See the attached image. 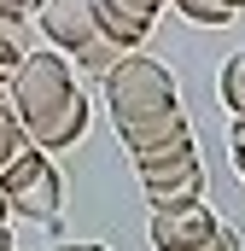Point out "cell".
Masks as SVG:
<instances>
[{"label": "cell", "instance_id": "e0dca14e", "mask_svg": "<svg viewBox=\"0 0 245 251\" xmlns=\"http://www.w3.org/2000/svg\"><path fill=\"white\" fill-rule=\"evenodd\" d=\"M53 251H105V246H94V240H70V246H53Z\"/></svg>", "mask_w": 245, "mask_h": 251}, {"label": "cell", "instance_id": "ac0fdd59", "mask_svg": "<svg viewBox=\"0 0 245 251\" xmlns=\"http://www.w3.org/2000/svg\"><path fill=\"white\" fill-rule=\"evenodd\" d=\"M6 216H12V204H6V193H0V228H6Z\"/></svg>", "mask_w": 245, "mask_h": 251}, {"label": "cell", "instance_id": "5b68a950", "mask_svg": "<svg viewBox=\"0 0 245 251\" xmlns=\"http://www.w3.org/2000/svg\"><path fill=\"white\" fill-rule=\"evenodd\" d=\"M35 18H41V29H47V47H59L64 59H76L82 47L99 41V24H94V6H88V0H47Z\"/></svg>", "mask_w": 245, "mask_h": 251}, {"label": "cell", "instance_id": "6da1fadb", "mask_svg": "<svg viewBox=\"0 0 245 251\" xmlns=\"http://www.w3.org/2000/svg\"><path fill=\"white\" fill-rule=\"evenodd\" d=\"M105 105H111V123L128 128V123H146V117L175 111V105H181V88H175V76L158 59L122 53V59L105 70Z\"/></svg>", "mask_w": 245, "mask_h": 251}, {"label": "cell", "instance_id": "277c9868", "mask_svg": "<svg viewBox=\"0 0 245 251\" xmlns=\"http://www.w3.org/2000/svg\"><path fill=\"white\" fill-rule=\"evenodd\" d=\"M152 251H240V240L210 216L204 199H193L175 210H152Z\"/></svg>", "mask_w": 245, "mask_h": 251}, {"label": "cell", "instance_id": "9a60e30c", "mask_svg": "<svg viewBox=\"0 0 245 251\" xmlns=\"http://www.w3.org/2000/svg\"><path fill=\"white\" fill-rule=\"evenodd\" d=\"M41 6H47V0H0V12H6V18H35Z\"/></svg>", "mask_w": 245, "mask_h": 251}, {"label": "cell", "instance_id": "9c48e42d", "mask_svg": "<svg viewBox=\"0 0 245 251\" xmlns=\"http://www.w3.org/2000/svg\"><path fill=\"white\" fill-rule=\"evenodd\" d=\"M35 47V35H29V18H6L0 12V82L18 70V59Z\"/></svg>", "mask_w": 245, "mask_h": 251}, {"label": "cell", "instance_id": "ffe728a7", "mask_svg": "<svg viewBox=\"0 0 245 251\" xmlns=\"http://www.w3.org/2000/svg\"><path fill=\"white\" fill-rule=\"evenodd\" d=\"M0 88H6V82H0Z\"/></svg>", "mask_w": 245, "mask_h": 251}, {"label": "cell", "instance_id": "8992f818", "mask_svg": "<svg viewBox=\"0 0 245 251\" xmlns=\"http://www.w3.org/2000/svg\"><path fill=\"white\" fill-rule=\"evenodd\" d=\"M140 193L152 210H175V204H193L204 193V164L198 158H181V164H164V170H140Z\"/></svg>", "mask_w": 245, "mask_h": 251}, {"label": "cell", "instance_id": "3957f363", "mask_svg": "<svg viewBox=\"0 0 245 251\" xmlns=\"http://www.w3.org/2000/svg\"><path fill=\"white\" fill-rule=\"evenodd\" d=\"M0 193H6L12 216H29V222H53L64 210V181H59V170H53V158L41 146H24L0 170Z\"/></svg>", "mask_w": 245, "mask_h": 251}, {"label": "cell", "instance_id": "2e32d148", "mask_svg": "<svg viewBox=\"0 0 245 251\" xmlns=\"http://www.w3.org/2000/svg\"><path fill=\"white\" fill-rule=\"evenodd\" d=\"M234 170L245 176V117H234Z\"/></svg>", "mask_w": 245, "mask_h": 251}, {"label": "cell", "instance_id": "7a4b0ae2", "mask_svg": "<svg viewBox=\"0 0 245 251\" xmlns=\"http://www.w3.org/2000/svg\"><path fill=\"white\" fill-rule=\"evenodd\" d=\"M70 94H76V64L64 59L59 47H29L18 59V70L6 76V88H0V100L12 105V117L24 128L41 123L47 111H59Z\"/></svg>", "mask_w": 245, "mask_h": 251}, {"label": "cell", "instance_id": "7c38bea8", "mask_svg": "<svg viewBox=\"0 0 245 251\" xmlns=\"http://www.w3.org/2000/svg\"><path fill=\"white\" fill-rule=\"evenodd\" d=\"M117 59H122V47H117V41H105V35H99L94 47H82V53H76L70 64H82V76H105V70H111Z\"/></svg>", "mask_w": 245, "mask_h": 251}, {"label": "cell", "instance_id": "52a82bcc", "mask_svg": "<svg viewBox=\"0 0 245 251\" xmlns=\"http://www.w3.org/2000/svg\"><path fill=\"white\" fill-rule=\"evenodd\" d=\"M24 134H29V146H41V152H64V146H76V140L88 134V94L76 88L59 111H47L41 123H29Z\"/></svg>", "mask_w": 245, "mask_h": 251}, {"label": "cell", "instance_id": "d6986e66", "mask_svg": "<svg viewBox=\"0 0 245 251\" xmlns=\"http://www.w3.org/2000/svg\"><path fill=\"white\" fill-rule=\"evenodd\" d=\"M0 251H12V234H6V228H0Z\"/></svg>", "mask_w": 245, "mask_h": 251}, {"label": "cell", "instance_id": "30bf717a", "mask_svg": "<svg viewBox=\"0 0 245 251\" xmlns=\"http://www.w3.org/2000/svg\"><path fill=\"white\" fill-rule=\"evenodd\" d=\"M216 94H222V105H228L234 117H245V47L222 59V76H216Z\"/></svg>", "mask_w": 245, "mask_h": 251}, {"label": "cell", "instance_id": "5bb4252c", "mask_svg": "<svg viewBox=\"0 0 245 251\" xmlns=\"http://www.w3.org/2000/svg\"><path fill=\"white\" fill-rule=\"evenodd\" d=\"M117 6L134 18V24H146V29H152V24H158V12H164L170 0H117Z\"/></svg>", "mask_w": 245, "mask_h": 251}, {"label": "cell", "instance_id": "8fae6325", "mask_svg": "<svg viewBox=\"0 0 245 251\" xmlns=\"http://www.w3.org/2000/svg\"><path fill=\"white\" fill-rule=\"evenodd\" d=\"M134 158V170H164V164H181V158H198L193 152V134L181 140H164V146H146V152H128Z\"/></svg>", "mask_w": 245, "mask_h": 251}, {"label": "cell", "instance_id": "ba28073f", "mask_svg": "<svg viewBox=\"0 0 245 251\" xmlns=\"http://www.w3.org/2000/svg\"><path fill=\"white\" fill-rule=\"evenodd\" d=\"M181 134H193V128H187V111H181V105H175V111H164V117H146V123L117 128V140L128 146V152H146V146H164V140H181Z\"/></svg>", "mask_w": 245, "mask_h": 251}, {"label": "cell", "instance_id": "4fadbf2b", "mask_svg": "<svg viewBox=\"0 0 245 251\" xmlns=\"http://www.w3.org/2000/svg\"><path fill=\"white\" fill-rule=\"evenodd\" d=\"M24 146H29V134H24V123H18V117H12V105L0 100V170H6Z\"/></svg>", "mask_w": 245, "mask_h": 251}]
</instances>
